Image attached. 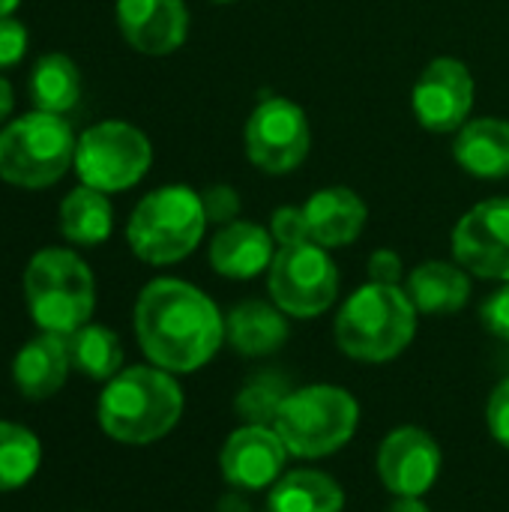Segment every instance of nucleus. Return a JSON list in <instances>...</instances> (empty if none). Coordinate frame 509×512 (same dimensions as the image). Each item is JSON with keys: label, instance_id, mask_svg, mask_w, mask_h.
<instances>
[{"label": "nucleus", "instance_id": "obj_24", "mask_svg": "<svg viewBox=\"0 0 509 512\" xmlns=\"http://www.w3.org/2000/svg\"><path fill=\"white\" fill-rule=\"evenodd\" d=\"M27 93L36 111L66 114L81 99V69L75 66L72 57L60 51L42 54L30 69Z\"/></svg>", "mask_w": 509, "mask_h": 512}, {"label": "nucleus", "instance_id": "obj_3", "mask_svg": "<svg viewBox=\"0 0 509 512\" xmlns=\"http://www.w3.org/2000/svg\"><path fill=\"white\" fill-rule=\"evenodd\" d=\"M336 345L360 363H390L417 336V306L399 285L369 282L336 315Z\"/></svg>", "mask_w": 509, "mask_h": 512}, {"label": "nucleus", "instance_id": "obj_11", "mask_svg": "<svg viewBox=\"0 0 509 512\" xmlns=\"http://www.w3.org/2000/svg\"><path fill=\"white\" fill-rule=\"evenodd\" d=\"M411 108L435 135L459 132L474 111V75L459 57H435L411 90Z\"/></svg>", "mask_w": 509, "mask_h": 512}, {"label": "nucleus", "instance_id": "obj_15", "mask_svg": "<svg viewBox=\"0 0 509 512\" xmlns=\"http://www.w3.org/2000/svg\"><path fill=\"white\" fill-rule=\"evenodd\" d=\"M114 12L123 39L147 57L174 54L189 36V9L183 0H117Z\"/></svg>", "mask_w": 509, "mask_h": 512}, {"label": "nucleus", "instance_id": "obj_27", "mask_svg": "<svg viewBox=\"0 0 509 512\" xmlns=\"http://www.w3.org/2000/svg\"><path fill=\"white\" fill-rule=\"evenodd\" d=\"M294 387L288 384L285 375L279 372H261L255 378H249L237 399H234V411L237 417H243L246 423H255V426H273L282 402L288 399Z\"/></svg>", "mask_w": 509, "mask_h": 512}, {"label": "nucleus", "instance_id": "obj_17", "mask_svg": "<svg viewBox=\"0 0 509 512\" xmlns=\"http://www.w3.org/2000/svg\"><path fill=\"white\" fill-rule=\"evenodd\" d=\"M273 234L258 222H231L210 240V267L225 279H255L270 270L276 249Z\"/></svg>", "mask_w": 509, "mask_h": 512}, {"label": "nucleus", "instance_id": "obj_34", "mask_svg": "<svg viewBox=\"0 0 509 512\" xmlns=\"http://www.w3.org/2000/svg\"><path fill=\"white\" fill-rule=\"evenodd\" d=\"M12 105H15V96H12V84L0 75V126L9 120L12 114Z\"/></svg>", "mask_w": 509, "mask_h": 512}, {"label": "nucleus", "instance_id": "obj_19", "mask_svg": "<svg viewBox=\"0 0 509 512\" xmlns=\"http://www.w3.org/2000/svg\"><path fill=\"white\" fill-rule=\"evenodd\" d=\"M456 162L477 180L509 177V120L477 117L456 132Z\"/></svg>", "mask_w": 509, "mask_h": 512}, {"label": "nucleus", "instance_id": "obj_7", "mask_svg": "<svg viewBox=\"0 0 509 512\" xmlns=\"http://www.w3.org/2000/svg\"><path fill=\"white\" fill-rule=\"evenodd\" d=\"M357 399L333 384L297 387L282 402L273 429L297 459H324L339 453L357 432Z\"/></svg>", "mask_w": 509, "mask_h": 512}, {"label": "nucleus", "instance_id": "obj_36", "mask_svg": "<svg viewBox=\"0 0 509 512\" xmlns=\"http://www.w3.org/2000/svg\"><path fill=\"white\" fill-rule=\"evenodd\" d=\"M18 3H21V0H0V18L12 15V12L18 9Z\"/></svg>", "mask_w": 509, "mask_h": 512}, {"label": "nucleus", "instance_id": "obj_22", "mask_svg": "<svg viewBox=\"0 0 509 512\" xmlns=\"http://www.w3.org/2000/svg\"><path fill=\"white\" fill-rule=\"evenodd\" d=\"M57 228L72 246H99L114 231L111 198L93 186H75L57 210Z\"/></svg>", "mask_w": 509, "mask_h": 512}, {"label": "nucleus", "instance_id": "obj_26", "mask_svg": "<svg viewBox=\"0 0 509 512\" xmlns=\"http://www.w3.org/2000/svg\"><path fill=\"white\" fill-rule=\"evenodd\" d=\"M42 465L39 438L18 423L0 420V492H15L27 486Z\"/></svg>", "mask_w": 509, "mask_h": 512}, {"label": "nucleus", "instance_id": "obj_25", "mask_svg": "<svg viewBox=\"0 0 509 512\" xmlns=\"http://www.w3.org/2000/svg\"><path fill=\"white\" fill-rule=\"evenodd\" d=\"M72 369L90 381L108 384L114 375L123 372V345L120 336L102 324H84L72 336H66Z\"/></svg>", "mask_w": 509, "mask_h": 512}, {"label": "nucleus", "instance_id": "obj_8", "mask_svg": "<svg viewBox=\"0 0 509 512\" xmlns=\"http://www.w3.org/2000/svg\"><path fill=\"white\" fill-rule=\"evenodd\" d=\"M150 165L153 144L138 126L126 120H102L78 135L72 168L84 186L114 195L141 183Z\"/></svg>", "mask_w": 509, "mask_h": 512}, {"label": "nucleus", "instance_id": "obj_29", "mask_svg": "<svg viewBox=\"0 0 509 512\" xmlns=\"http://www.w3.org/2000/svg\"><path fill=\"white\" fill-rule=\"evenodd\" d=\"M270 234L279 246H300V243H312L309 237V222H306V210L303 207H279L270 219Z\"/></svg>", "mask_w": 509, "mask_h": 512}, {"label": "nucleus", "instance_id": "obj_20", "mask_svg": "<svg viewBox=\"0 0 509 512\" xmlns=\"http://www.w3.org/2000/svg\"><path fill=\"white\" fill-rule=\"evenodd\" d=\"M225 339L243 357L276 354L288 342V315L276 303L246 300L228 312Z\"/></svg>", "mask_w": 509, "mask_h": 512}, {"label": "nucleus", "instance_id": "obj_35", "mask_svg": "<svg viewBox=\"0 0 509 512\" xmlns=\"http://www.w3.org/2000/svg\"><path fill=\"white\" fill-rule=\"evenodd\" d=\"M387 512H429V507H426L423 498H396V501L387 507Z\"/></svg>", "mask_w": 509, "mask_h": 512}, {"label": "nucleus", "instance_id": "obj_30", "mask_svg": "<svg viewBox=\"0 0 509 512\" xmlns=\"http://www.w3.org/2000/svg\"><path fill=\"white\" fill-rule=\"evenodd\" d=\"M27 42V27L18 18H0V69H12L15 63H21V57L27 54Z\"/></svg>", "mask_w": 509, "mask_h": 512}, {"label": "nucleus", "instance_id": "obj_28", "mask_svg": "<svg viewBox=\"0 0 509 512\" xmlns=\"http://www.w3.org/2000/svg\"><path fill=\"white\" fill-rule=\"evenodd\" d=\"M201 204H204L207 222H210V225H219V228L237 222L240 207H243L237 189L228 186V183H213V186H207V189L201 192Z\"/></svg>", "mask_w": 509, "mask_h": 512}, {"label": "nucleus", "instance_id": "obj_33", "mask_svg": "<svg viewBox=\"0 0 509 512\" xmlns=\"http://www.w3.org/2000/svg\"><path fill=\"white\" fill-rule=\"evenodd\" d=\"M369 282H378V285H399L402 282V273H405V264L399 258V252L393 249H375L369 255Z\"/></svg>", "mask_w": 509, "mask_h": 512}, {"label": "nucleus", "instance_id": "obj_18", "mask_svg": "<svg viewBox=\"0 0 509 512\" xmlns=\"http://www.w3.org/2000/svg\"><path fill=\"white\" fill-rule=\"evenodd\" d=\"M72 360L66 336L57 333H39L33 336L12 360V381L21 390L24 399L42 402L51 399L69 378Z\"/></svg>", "mask_w": 509, "mask_h": 512}, {"label": "nucleus", "instance_id": "obj_31", "mask_svg": "<svg viewBox=\"0 0 509 512\" xmlns=\"http://www.w3.org/2000/svg\"><path fill=\"white\" fill-rule=\"evenodd\" d=\"M486 420H489V432L492 438L509 450V378H504L492 396H489V408H486Z\"/></svg>", "mask_w": 509, "mask_h": 512}, {"label": "nucleus", "instance_id": "obj_12", "mask_svg": "<svg viewBox=\"0 0 509 512\" xmlns=\"http://www.w3.org/2000/svg\"><path fill=\"white\" fill-rule=\"evenodd\" d=\"M453 258L480 279L509 282V198L474 204L453 228Z\"/></svg>", "mask_w": 509, "mask_h": 512}, {"label": "nucleus", "instance_id": "obj_32", "mask_svg": "<svg viewBox=\"0 0 509 512\" xmlns=\"http://www.w3.org/2000/svg\"><path fill=\"white\" fill-rule=\"evenodd\" d=\"M480 318L486 324V330L498 339H507L509 342V282H504L501 291H495L483 309H480Z\"/></svg>", "mask_w": 509, "mask_h": 512}, {"label": "nucleus", "instance_id": "obj_6", "mask_svg": "<svg viewBox=\"0 0 509 512\" xmlns=\"http://www.w3.org/2000/svg\"><path fill=\"white\" fill-rule=\"evenodd\" d=\"M75 144L63 114L33 108L0 129V180L18 189H48L75 165Z\"/></svg>", "mask_w": 509, "mask_h": 512}, {"label": "nucleus", "instance_id": "obj_21", "mask_svg": "<svg viewBox=\"0 0 509 512\" xmlns=\"http://www.w3.org/2000/svg\"><path fill=\"white\" fill-rule=\"evenodd\" d=\"M408 297L423 315H453L471 300L468 270L453 261H423L408 279Z\"/></svg>", "mask_w": 509, "mask_h": 512}, {"label": "nucleus", "instance_id": "obj_14", "mask_svg": "<svg viewBox=\"0 0 509 512\" xmlns=\"http://www.w3.org/2000/svg\"><path fill=\"white\" fill-rule=\"evenodd\" d=\"M288 456L291 453L273 426L243 423L228 435L219 453V468L228 486L240 492H261L276 486V480L285 474Z\"/></svg>", "mask_w": 509, "mask_h": 512}, {"label": "nucleus", "instance_id": "obj_16", "mask_svg": "<svg viewBox=\"0 0 509 512\" xmlns=\"http://www.w3.org/2000/svg\"><path fill=\"white\" fill-rule=\"evenodd\" d=\"M306 222H309V237L312 243L324 246V249H339V246H351L369 219L366 201L348 189V186H327L318 189L306 204Z\"/></svg>", "mask_w": 509, "mask_h": 512}, {"label": "nucleus", "instance_id": "obj_13", "mask_svg": "<svg viewBox=\"0 0 509 512\" xmlns=\"http://www.w3.org/2000/svg\"><path fill=\"white\" fill-rule=\"evenodd\" d=\"M378 480L396 498H423L441 474L438 441L417 426H402L390 432L378 447Z\"/></svg>", "mask_w": 509, "mask_h": 512}, {"label": "nucleus", "instance_id": "obj_10", "mask_svg": "<svg viewBox=\"0 0 509 512\" xmlns=\"http://www.w3.org/2000/svg\"><path fill=\"white\" fill-rule=\"evenodd\" d=\"M243 141L246 156L258 171L282 177L300 168L309 156L312 126L297 102L285 96H267L249 114Z\"/></svg>", "mask_w": 509, "mask_h": 512}, {"label": "nucleus", "instance_id": "obj_37", "mask_svg": "<svg viewBox=\"0 0 509 512\" xmlns=\"http://www.w3.org/2000/svg\"><path fill=\"white\" fill-rule=\"evenodd\" d=\"M213 3H237V0H213Z\"/></svg>", "mask_w": 509, "mask_h": 512}, {"label": "nucleus", "instance_id": "obj_2", "mask_svg": "<svg viewBox=\"0 0 509 512\" xmlns=\"http://www.w3.org/2000/svg\"><path fill=\"white\" fill-rule=\"evenodd\" d=\"M102 432L129 447H147L165 438L183 417V390L159 366H129L114 375L96 408Z\"/></svg>", "mask_w": 509, "mask_h": 512}, {"label": "nucleus", "instance_id": "obj_1", "mask_svg": "<svg viewBox=\"0 0 509 512\" xmlns=\"http://www.w3.org/2000/svg\"><path fill=\"white\" fill-rule=\"evenodd\" d=\"M132 321L144 357L171 375L204 369L225 342V318L216 303L183 279L147 282Z\"/></svg>", "mask_w": 509, "mask_h": 512}, {"label": "nucleus", "instance_id": "obj_23", "mask_svg": "<svg viewBox=\"0 0 509 512\" xmlns=\"http://www.w3.org/2000/svg\"><path fill=\"white\" fill-rule=\"evenodd\" d=\"M267 507L270 512H342L345 492L330 474L300 468L276 480Z\"/></svg>", "mask_w": 509, "mask_h": 512}, {"label": "nucleus", "instance_id": "obj_4", "mask_svg": "<svg viewBox=\"0 0 509 512\" xmlns=\"http://www.w3.org/2000/svg\"><path fill=\"white\" fill-rule=\"evenodd\" d=\"M24 300L39 330L72 336L96 309L93 270L72 249H39L24 270Z\"/></svg>", "mask_w": 509, "mask_h": 512}, {"label": "nucleus", "instance_id": "obj_5", "mask_svg": "<svg viewBox=\"0 0 509 512\" xmlns=\"http://www.w3.org/2000/svg\"><path fill=\"white\" fill-rule=\"evenodd\" d=\"M207 225L201 192L183 183L159 186L135 204L126 222V243L144 264L168 267L198 249Z\"/></svg>", "mask_w": 509, "mask_h": 512}, {"label": "nucleus", "instance_id": "obj_9", "mask_svg": "<svg viewBox=\"0 0 509 512\" xmlns=\"http://www.w3.org/2000/svg\"><path fill=\"white\" fill-rule=\"evenodd\" d=\"M270 300L288 318H318L339 297V267L318 243L279 246L267 270Z\"/></svg>", "mask_w": 509, "mask_h": 512}]
</instances>
